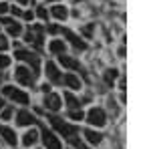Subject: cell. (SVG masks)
Masks as SVG:
<instances>
[{"mask_svg":"<svg viewBox=\"0 0 151 149\" xmlns=\"http://www.w3.org/2000/svg\"><path fill=\"white\" fill-rule=\"evenodd\" d=\"M50 123H52V127L57 129L63 137H67V139H70L75 133H77V127H73V125H69V123H65V121H63V119H58V117H50Z\"/></svg>","mask_w":151,"mask_h":149,"instance_id":"1","label":"cell"},{"mask_svg":"<svg viewBox=\"0 0 151 149\" xmlns=\"http://www.w3.org/2000/svg\"><path fill=\"white\" fill-rule=\"evenodd\" d=\"M42 32H45V28L42 26H38V24H30V28H28V32H26V42H32V45H36L38 48H40V45H42Z\"/></svg>","mask_w":151,"mask_h":149,"instance_id":"2","label":"cell"},{"mask_svg":"<svg viewBox=\"0 0 151 149\" xmlns=\"http://www.w3.org/2000/svg\"><path fill=\"white\" fill-rule=\"evenodd\" d=\"M2 93H4L6 97H10L12 101L20 103V105H26V103H28V95H26L24 91H20V89H14V87H10V85H8V87H4V89H2Z\"/></svg>","mask_w":151,"mask_h":149,"instance_id":"3","label":"cell"},{"mask_svg":"<svg viewBox=\"0 0 151 149\" xmlns=\"http://www.w3.org/2000/svg\"><path fill=\"white\" fill-rule=\"evenodd\" d=\"M87 121L95 127H103L105 121H107V117H105V111L103 109H99V107H93L89 113H87Z\"/></svg>","mask_w":151,"mask_h":149,"instance_id":"4","label":"cell"},{"mask_svg":"<svg viewBox=\"0 0 151 149\" xmlns=\"http://www.w3.org/2000/svg\"><path fill=\"white\" fill-rule=\"evenodd\" d=\"M14 57L18 58V60H26L30 67H32V71H35V75L38 73V57L36 55H32V53H28V50H22V48H18L16 53H14Z\"/></svg>","mask_w":151,"mask_h":149,"instance_id":"5","label":"cell"},{"mask_svg":"<svg viewBox=\"0 0 151 149\" xmlns=\"http://www.w3.org/2000/svg\"><path fill=\"white\" fill-rule=\"evenodd\" d=\"M42 143H45L47 149H63L58 137H55V133H50V131H47V129L42 131Z\"/></svg>","mask_w":151,"mask_h":149,"instance_id":"6","label":"cell"},{"mask_svg":"<svg viewBox=\"0 0 151 149\" xmlns=\"http://www.w3.org/2000/svg\"><path fill=\"white\" fill-rule=\"evenodd\" d=\"M63 35H65V38H67V40H69V42L75 46V48H79V50H85V48H87V45H85V42H83V40H81L77 35H75L73 30H69V28H63Z\"/></svg>","mask_w":151,"mask_h":149,"instance_id":"7","label":"cell"},{"mask_svg":"<svg viewBox=\"0 0 151 149\" xmlns=\"http://www.w3.org/2000/svg\"><path fill=\"white\" fill-rule=\"evenodd\" d=\"M16 79L18 83H22V85H32V81H35V75H30V71L26 69V67H18L16 69Z\"/></svg>","mask_w":151,"mask_h":149,"instance_id":"8","label":"cell"},{"mask_svg":"<svg viewBox=\"0 0 151 149\" xmlns=\"http://www.w3.org/2000/svg\"><path fill=\"white\" fill-rule=\"evenodd\" d=\"M58 63H60L63 67L70 69V71H83L81 63H79V60H75L73 57H67V55H60V57H58Z\"/></svg>","mask_w":151,"mask_h":149,"instance_id":"9","label":"cell"},{"mask_svg":"<svg viewBox=\"0 0 151 149\" xmlns=\"http://www.w3.org/2000/svg\"><path fill=\"white\" fill-rule=\"evenodd\" d=\"M45 105H47V109H50V111H58L60 109V97L55 95V93H47Z\"/></svg>","mask_w":151,"mask_h":149,"instance_id":"10","label":"cell"},{"mask_svg":"<svg viewBox=\"0 0 151 149\" xmlns=\"http://www.w3.org/2000/svg\"><path fill=\"white\" fill-rule=\"evenodd\" d=\"M0 135L4 137V141H6L8 145H16V133L12 131L10 127L2 125V127H0Z\"/></svg>","mask_w":151,"mask_h":149,"instance_id":"11","label":"cell"},{"mask_svg":"<svg viewBox=\"0 0 151 149\" xmlns=\"http://www.w3.org/2000/svg\"><path fill=\"white\" fill-rule=\"evenodd\" d=\"M16 123H18V125H32V123H35V117H32V115L28 113V111H18V113H16Z\"/></svg>","mask_w":151,"mask_h":149,"instance_id":"12","label":"cell"},{"mask_svg":"<svg viewBox=\"0 0 151 149\" xmlns=\"http://www.w3.org/2000/svg\"><path fill=\"white\" fill-rule=\"evenodd\" d=\"M47 77L52 81V83H60V73H58L57 65H55V63H50V60L47 63Z\"/></svg>","mask_w":151,"mask_h":149,"instance_id":"13","label":"cell"},{"mask_svg":"<svg viewBox=\"0 0 151 149\" xmlns=\"http://www.w3.org/2000/svg\"><path fill=\"white\" fill-rule=\"evenodd\" d=\"M60 81H63L67 87H70V89H81V81L77 79L75 75H65V77H63Z\"/></svg>","mask_w":151,"mask_h":149,"instance_id":"14","label":"cell"},{"mask_svg":"<svg viewBox=\"0 0 151 149\" xmlns=\"http://www.w3.org/2000/svg\"><path fill=\"white\" fill-rule=\"evenodd\" d=\"M85 137H87V141H89V143L97 145V143H101L103 135H101V133H97V131H93V129H85Z\"/></svg>","mask_w":151,"mask_h":149,"instance_id":"15","label":"cell"},{"mask_svg":"<svg viewBox=\"0 0 151 149\" xmlns=\"http://www.w3.org/2000/svg\"><path fill=\"white\" fill-rule=\"evenodd\" d=\"M36 139H38V133H36V131H26L24 137H22V143L26 145V147H30V145L36 143Z\"/></svg>","mask_w":151,"mask_h":149,"instance_id":"16","label":"cell"},{"mask_svg":"<svg viewBox=\"0 0 151 149\" xmlns=\"http://www.w3.org/2000/svg\"><path fill=\"white\" fill-rule=\"evenodd\" d=\"M48 48H50V53H55V55H65V42H63V40H52Z\"/></svg>","mask_w":151,"mask_h":149,"instance_id":"17","label":"cell"},{"mask_svg":"<svg viewBox=\"0 0 151 149\" xmlns=\"http://www.w3.org/2000/svg\"><path fill=\"white\" fill-rule=\"evenodd\" d=\"M52 14H55V18H58V20H65V18L69 16V10H67L65 6H55V8H52Z\"/></svg>","mask_w":151,"mask_h":149,"instance_id":"18","label":"cell"},{"mask_svg":"<svg viewBox=\"0 0 151 149\" xmlns=\"http://www.w3.org/2000/svg\"><path fill=\"white\" fill-rule=\"evenodd\" d=\"M65 101H67V105H69L70 109H77V107H79V99H77V97H73L70 93L65 95Z\"/></svg>","mask_w":151,"mask_h":149,"instance_id":"19","label":"cell"},{"mask_svg":"<svg viewBox=\"0 0 151 149\" xmlns=\"http://www.w3.org/2000/svg\"><path fill=\"white\" fill-rule=\"evenodd\" d=\"M22 32V28H20V24L18 22H12L10 26H8V35H12V36H18Z\"/></svg>","mask_w":151,"mask_h":149,"instance_id":"20","label":"cell"},{"mask_svg":"<svg viewBox=\"0 0 151 149\" xmlns=\"http://www.w3.org/2000/svg\"><path fill=\"white\" fill-rule=\"evenodd\" d=\"M69 117L73 119V121H81L83 117H85V113H83L81 109H73V111L69 113Z\"/></svg>","mask_w":151,"mask_h":149,"instance_id":"21","label":"cell"},{"mask_svg":"<svg viewBox=\"0 0 151 149\" xmlns=\"http://www.w3.org/2000/svg\"><path fill=\"white\" fill-rule=\"evenodd\" d=\"M115 79H117V71L115 69H109L107 73H105V81H107V83H113Z\"/></svg>","mask_w":151,"mask_h":149,"instance_id":"22","label":"cell"},{"mask_svg":"<svg viewBox=\"0 0 151 149\" xmlns=\"http://www.w3.org/2000/svg\"><path fill=\"white\" fill-rule=\"evenodd\" d=\"M36 14H38V18H42V20L48 18V10L45 8V6H38V8H36Z\"/></svg>","mask_w":151,"mask_h":149,"instance_id":"23","label":"cell"},{"mask_svg":"<svg viewBox=\"0 0 151 149\" xmlns=\"http://www.w3.org/2000/svg\"><path fill=\"white\" fill-rule=\"evenodd\" d=\"M10 65V57H6V55H0V69H6Z\"/></svg>","mask_w":151,"mask_h":149,"instance_id":"24","label":"cell"},{"mask_svg":"<svg viewBox=\"0 0 151 149\" xmlns=\"http://www.w3.org/2000/svg\"><path fill=\"white\" fill-rule=\"evenodd\" d=\"M70 143H73V145H75L77 149H89L87 145H85V143H83V141H79V139H75V137H70Z\"/></svg>","mask_w":151,"mask_h":149,"instance_id":"25","label":"cell"},{"mask_svg":"<svg viewBox=\"0 0 151 149\" xmlns=\"http://www.w3.org/2000/svg\"><path fill=\"white\" fill-rule=\"evenodd\" d=\"M8 48V40H6V36L0 35V50H6Z\"/></svg>","mask_w":151,"mask_h":149,"instance_id":"26","label":"cell"},{"mask_svg":"<svg viewBox=\"0 0 151 149\" xmlns=\"http://www.w3.org/2000/svg\"><path fill=\"white\" fill-rule=\"evenodd\" d=\"M10 117H12V109H4V111H2V119H4V121L10 119Z\"/></svg>","mask_w":151,"mask_h":149,"instance_id":"27","label":"cell"},{"mask_svg":"<svg viewBox=\"0 0 151 149\" xmlns=\"http://www.w3.org/2000/svg\"><path fill=\"white\" fill-rule=\"evenodd\" d=\"M58 30H60V28H58V26H55V24H50V26H48V32H50V35H57Z\"/></svg>","mask_w":151,"mask_h":149,"instance_id":"28","label":"cell"},{"mask_svg":"<svg viewBox=\"0 0 151 149\" xmlns=\"http://www.w3.org/2000/svg\"><path fill=\"white\" fill-rule=\"evenodd\" d=\"M83 32H85L87 36H91V32H93V26H85V28H83Z\"/></svg>","mask_w":151,"mask_h":149,"instance_id":"29","label":"cell"},{"mask_svg":"<svg viewBox=\"0 0 151 149\" xmlns=\"http://www.w3.org/2000/svg\"><path fill=\"white\" fill-rule=\"evenodd\" d=\"M8 10V6H6V4H4V2H0V14H4V12Z\"/></svg>","mask_w":151,"mask_h":149,"instance_id":"30","label":"cell"},{"mask_svg":"<svg viewBox=\"0 0 151 149\" xmlns=\"http://www.w3.org/2000/svg\"><path fill=\"white\" fill-rule=\"evenodd\" d=\"M12 22H14V20H12V18H2V24H6V26H10Z\"/></svg>","mask_w":151,"mask_h":149,"instance_id":"31","label":"cell"},{"mask_svg":"<svg viewBox=\"0 0 151 149\" xmlns=\"http://www.w3.org/2000/svg\"><path fill=\"white\" fill-rule=\"evenodd\" d=\"M22 16H24V18H26V20H32V12H24Z\"/></svg>","mask_w":151,"mask_h":149,"instance_id":"32","label":"cell"},{"mask_svg":"<svg viewBox=\"0 0 151 149\" xmlns=\"http://www.w3.org/2000/svg\"><path fill=\"white\" fill-rule=\"evenodd\" d=\"M12 12H14V16H20L22 12H20V8H12Z\"/></svg>","mask_w":151,"mask_h":149,"instance_id":"33","label":"cell"},{"mask_svg":"<svg viewBox=\"0 0 151 149\" xmlns=\"http://www.w3.org/2000/svg\"><path fill=\"white\" fill-rule=\"evenodd\" d=\"M4 109V99H0V111Z\"/></svg>","mask_w":151,"mask_h":149,"instance_id":"34","label":"cell"},{"mask_svg":"<svg viewBox=\"0 0 151 149\" xmlns=\"http://www.w3.org/2000/svg\"><path fill=\"white\" fill-rule=\"evenodd\" d=\"M18 2H20V4H26V2H28V0H18Z\"/></svg>","mask_w":151,"mask_h":149,"instance_id":"35","label":"cell"},{"mask_svg":"<svg viewBox=\"0 0 151 149\" xmlns=\"http://www.w3.org/2000/svg\"><path fill=\"white\" fill-rule=\"evenodd\" d=\"M48 2H55V0H48Z\"/></svg>","mask_w":151,"mask_h":149,"instance_id":"36","label":"cell"},{"mask_svg":"<svg viewBox=\"0 0 151 149\" xmlns=\"http://www.w3.org/2000/svg\"><path fill=\"white\" fill-rule=\"evenodd\" d=\"M0 81H2V75H0Z\"/></svg>","mask_w":151,"mask_h":149,"instance_id":"37","label":"cell"}]
</instances>
